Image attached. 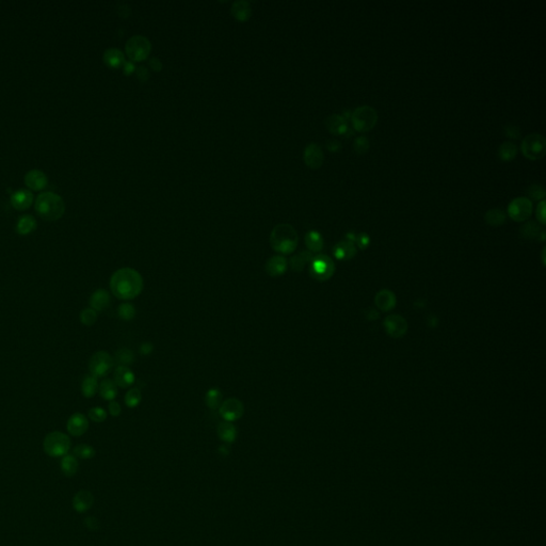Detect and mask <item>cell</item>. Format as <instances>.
<instances>
[{"label": "cell", "instance_id": "22", "mask_svg": "<svg viewBox=\"0 0 546 546\" xmlns=\"http://www.w3.org/2000/svg\"><path fill=\"white\" fill-rule=\"evenodd\" d=\"M33 202V194L28 190L16 191L11 196V204L17 210L28 209Z\"/></svg>", "mask_w": 546, "mask_h": 546}, {"label": "cell", "instance_id": "28", "mask_svg": "<svg viewBox=\"0 0 546 546\" xmlns=\"http://www.w3.org/2000/svg\"><path fill=\"white\" fill-rule=\"evenodd\" d=\"M518 155V147L516 144L512 142H504L501 143L498 148V157L501 161L504 162H510L513 160Z\"/></svg>", "mask_w": 546, "mask_h": 546}, {"label": "cell", "instance_id": "43", "mask_svg": "<svg viewBox=\"0 0 546 546\" xmlns=\"http://www.w3.org/2000/svg\"><path fill=\"white\" fill-rule=\"evenodd\" d=\"M80 321L82 325L84 326H93L94 323L96 322L97 320V311L94 310L93 308H85V309H82L81 313H80Z\"/></svg>", "mask_w": 546, "mask_h": 546}, {"label": "cell", "instance_id": "38", "mask_svg": "<svg viewBox=\"0 0 546 546\" xmlns=\"http://www.w3.org/2000/svg\"><path fill=\"white\" fill-rule=\"evenodd\" d=\"M73 452L76 458L81 459V460H90L94 458L96 454L95 449L92 446H90V445H87V444L77 445V446L74 448Z\"/></svg>", "mask_w": 546, "mask_h": 546}, {"label": "cell", "instance_id": "50", "mask_svg": "<svg viewBox=\"0 0 546 546\" xmlns=\"http://www.w3.org/2000/svg\"><path fill=\"white\" fill-rule=\"evenodd\" d=\"M327 149L331 153H338L342 149V147H341V143L339 141L332 139V140H329L327 142Z\"/></svg>", "mask_w": 546, "mask_h": 546}, {"label": "cell", "instance_id": "31", "mask_svg": "<svg viewBox=\"0 0 546 546\" xmlns=\"http://www.w3.org/2000/svg\"><path fill=\"white\" fill-rule=\"evenodd\" d=\"M311 260H313V255H311V253L308 251H303L299 253L298 255H295L294 257H292L291 262H289V266H291V268L294 271L300 272L304 269V267L308 263L311 262Z\"/></svg>", "mask_w": 546, "mask_h": 546}, {"label": "cell", "instance_id": "20", "mask_svg": "<svg viewBox=\"0 0 546 546\" xmlns=\"http://www.w3.org/2000/svg\"><path fill=\"white\" fill-rule=\"evenodd\" d=\"M26 185L32 190H41L47 185V177L40 170H31L25 175Z\"/></svg>", "mask_w": 546, "mask_h": 546}, {"label": "cell", "instance_id": "34", "mask_svg": "<svg viewBox=\"0 0 546 546\" xmlns=\"http://www.w3.org/2000/svg\"><path fill=\"white\" fill-rule=\"evenodd\" d=\"M104 61L110 68H119L124 63V54L118 48H109L104 53Z\"/></svg>", "mask_w": 546, "mask_h": 546}, {"label": "cell", "instance_id": "39", "mask_svg": "<svg viewBox=\"0 0 546 546\" xmlns=\"http://www.w3.org/2000/svg\"><path fill=\"white\" fill-rule=\"evenodd\" d=\"M142 400V393L138 387L130 388L125 395V405L130 408H137Z\"/></svg>", "mask_w": 546, "mask_h": 546}, {"label": "cell", "instance_id": "49", "mask_svg": "<svg viewBox=\"0 0 546 546\" xmlns=\"http://www.w3.org/2000/svg\"><path fill=\"white\" fill-rule=\"evenodd\" d=\"M108 411H109V414L111 416L113 417H118L120 416L121 412H122V408H121V405L119 403H117V401H110V404L108 406Z\"/></svg>", "mask_w": 546, "mask_h": 546}, {"label": "cell", "instance_id": "4", "mask_svg": "<svg viewBox=\"0 0 546 546\" xmlns=\"http://www.w3.org/2000/svg\"><path fill=\"white\" fill-rule=\"evenodd\" d=\"M378 119L377 110L367 105L355 108L350 116L352 128L361 133L372 130L378 123Z\"/></svg>", "mask_w": 546, "mask_h": 546}, {"label": "cell", "instance_id": "1", "mask_svg": "<svg viewBox=\"0 0 546 546\" xmlns=\"http://www.w3.org/2000/svg\"><path fill=\"white\" fill-rule=\"evenodd\" d=\"M143 277L135 269L121 268L110 278V288L112 294L120 300H132L143 291Z\"/></svg>", "mask_w": 546, "mask_h": 546}, {"label": "cell", "instance_id": "18", "mask_svg": "<svg viewBox=\"0 0 546 546\" xmlns=\"http://www.w3.org/2000/svg\"><path fill=\"white\" fill-rule=\"evenodd\" d=\"M113 381L121 388H128L136 381V376L129 367L117 366L113 376Z\"/></svg>", "mask_w": 546, "mask_h": 546}, {"label": "cell", "instance_id": "48", "mask_svg": "<svg viewBox=\"0 0 546 546\" xmlns=\"http://www.w3.org/2000/svg\"><path fill=\"white\" fill-rule=\"evenodd\" d=\"M355 239H356V242H358L359 248L362 249V250L366 249L367 247L369 246V243H370V238H369V236L367 235V234H365V233L360 234V235H359L358 237H356Z\"/></svg>", "mask_w": 546, "mask_h": 546}, {"label": "cell", "instance_id": "35", "mask_svg": "<svg viewBox=\"0 0 546 546\" xmlns=\"http://www.w3.org/2000/svg\"><path fill=\"white\" fill-rule=\"evenodd\" d=\"M205 403L210 410H219L220 406L223 403V395L219 388H210L205 395Z\"/></svg>", "mask_w": 546, "mask_h": 546}, {"label": "cell", "instance_id": "51", "mask_svg": "<svg viewBox=\"0 0 546 546\" xmlns=\"http://www.w3.org/2000/svg\"><path fill=\"white\" fill-rule=\"evenodd\" d=\"M153 350H154V346H153V343H151V342H144V343L141 344V347H140V352L143 355L151 354L153 352Z\"/></svg>", "mask_w": 546, "mask_h": 546}, {"label": "cell", "instance_id": "54", "mask_svg": "<svg viewBox=\"0 0 546 546\" xmlns=\"http://www.w3.org/2000/svg\"><path fill=\"white\" fill-rule=\"evenodd\" d=\"M219 452L222 453L223 455H226V454L229 453V448L226 447V445H223V446H221V447L219 448Z\"/></svg>", "mask_w": 546, "mask_h": 546}, {"label": "cell", "instance_id": "21", "mask_svg": "<svg viewBox=\"0 0 546 546\" xmlns=\"http://www.w3.org/2000/svg\"><path fill=\"white\" fill-rule=\"evenodd\" d=\"M333 252L337 260L348 261V260H351L356 254V248L352 241L344 240V241L338 242L336 246L334 247Z\"/></svg>", "mask_w": 546, "mask_h": 546}, {"label": "cell", "instance_id": "8", "mask_svg": "<svg viewBox=\"0 0 546 546\" xmlns=\"http://www.w3.org/2000/svg\"><path fill=\"white\" fill-rule=\"evenodd\" d=\"M151 42L143 36L131 37L125 46L126 53L130 60L143 61L146 60L151 52Z\"/></svg>", "mask_w": 546, "mask_h": 546}, {"label": "cell", "instance_id": "45", "mask_svg": "<svg viewBox=\"0 0 546 546\" xmlns=\"http://www.w3.org/2000/svg\"><path fill=\"white\" fill-rule=\"evenodd\" d=\"M504 132H505V135H506L507 138L513 139V140L520 139V137L522 135L521 129L518 126L513 125V124H507L504 127Z\"/></svg>", "mask_w": 546, "mask_h": 546}, {"label": "cell", "instance_id": "12", "mask_svg": "<svg viewBox=\"0 0 546 546\" xmlns=\"http://www.w3.org/2000/svg\"><path fill=\"white\" fill-rule=\"evenodd\" d=\"M303 160L309 169L318 170L321 168L323 161H325V155H323V151L319 144H308L303 153Z\"/></svg>", "mask_w": 546, "mask_h": 546}, {"label": "cell", "instance_id": "47", "mask_svg": "<svg viewBox=\"0 0 546 546\" xmlns=\"http://www.w3.org/2000/svg\"><path fill=\"white\" fill-rule=\"evenodd\" d=\"M84 526L90 531H97L99 529V522L94 516H88L84 520Z\"/></svg>", "mask_w": 546, "mask_h": 546}, {"label": "cell", "instance_id": "5", "mask_svg": "<svg viewBox=\"0 0 546 546\" xmlns=\"http://www.w3.org/2000/svg\"><path fill=\"white\" fill-rule=\"evenodd\" d=\"M44 451L52 458H59L68 454L71 449V439L68 434L60 431L48 433L43 442Z\"/></svg>", "mask_w": 546, "mask_h": 546}, {"label": "cell", "instance_id": "13", "mask_svg": "<svg viewBox=\"0 0 546 546\" xmlns=\"http://www.w3.org/2000/svg\"><path fill=\"white\" fill-rule=\"evenodd\" d=\"M384 328L392 337L399 338L404 336L408 330V322L399 315H391L385 318Z\"/></svg>", "mask_w": 546, "mask_h": 546}, {"label": "cell", "instance_id": "41", "mask_svg": "<svg viewBox=\"0 0 546 546\" xmlns=\"http://www.w3.org/2000/svg\"><path fill=\"white\" fill-rule=\"evenodd\" d=\"M118 315L122 320L130 321L136 317V307L131 303H122L118 308Z\"/></svg>", "mask_w": 546, "mask_h": 546}, {"label": "cell", "instance_id": "19", "mask_svg": "<svg viewBox=\"0 0 546 546\" xmlns=\"http://www.w3.org/2000/svg\"><path fill=\"white\" fill-rule=\"evenodd\" d=\"M111 297L105 289H97L90 298V306L96 311H103L110 306Z\"/></svg>", "mask_w": 546, "mask_h": 546}, {"label": "cell", "instance_id": "40", "mask_svg": "<svg viewBox=\"0 0 546 546\" xmlns=\"http://www.w3.org/2000/svg\"><path fill=\"white\" fill-rule=\"evenodd\" d=\"M526 194H527V198H529L531 202L532 200H543L546 196V191H545V188L540 185V184H533L531 186H529L527 188L526 190Z\"/></svg>", "mask_w": 546, "mask_h": 546}, {"label": "cell", "instance_id": "33", "mask_svg": "<svg viewBox=\"0 0 546 546\" xmlns=\"http://www.w3.org/2000/svg\"><path fill=\"white\" fill-rule=\"evenodd\" d=\"M232 13L236 19L240 21H246L251 16V8L250 4L247 2H236L233 4Z\"/></svg>", "mask_w": 546, "mask_h": 546}, {"label": "cell", "instance_id": "6", "mask_svg": "<svg viewBox=\"0 0 546 546\" xmlns=\"http://www.w3.org/2000/svg\"><path fill=\"white\" fill-rule=\"evenodd\" d=\"M521 151L524 157L531 161L542 159L546 154V140L541 133L533 132L522 140Z\"/></svg>", "mask_w": 546, "mask_h": 546}, {"label": "cell", "instance_id": "42", "mask_svg": "<svg viewBox=\"0 0 546 546\" xmlns=\"http://www.w3.org/2000/svg\"><path fill=\"white\" fill-rule=\"evenodd\" d=\"M353 149H354V152L359 155L367 154L370 149L369 139L365 136L356 137L353 142Z\"/></svg>", "mask_w": 546, "mask_h": 546}, {"label": "cell", "instance_id": "46", "mask_svg": "<svg viewBox=\"0 0 546 546\" xmlns=\"http://www.w3.org/2000/svg\"><path fill=\"white\" fill-rule=\"evenodd\" d=\"M545 206H546L545 199L540 200L538 206H537V210H536L537 219H538V221L540 222L542 225L545 224Z\"/></svg>", "mask_w": 546, "mask_h": 546}, {"label": "cell", "instance_id": "25", "mask_svg": "<svg viewBox=\"0 0 546 546\" xmlns=\"http://www.w3.org/2000/svg\"><path fill=\"white\" fill-rule=\"evenodd\" d=\"M98 393L104 400L113 401L118 396V385L111 379H105L98 385Z\"/></svg>", "mask_w": 546, "mask_h": 546}, {"label": "cell", "instance_id": "2", "mask_svg": "<svg viewBox=\"0 0 546 546\" xmlns=\"http://www.w3.org/2000/svg\"><path fill=\"white\" fill-rule=\"evenodd\" d=\"M271 248L281 255L292 254L298 247L299 236L297 231L287 223L277 224L272 229L270 237Z\"/></svg>", "mask_w": 546, "mask_h": 546}, {"label": "cell", "instance_id": "52", "mask_svg": "<svg viewBox=\"0 0 546 546\" xmlns=\"http://www.w3.org/2000/svg\"><path fill=\"white\" fill-rule=\"evenodd\" d=\"M133 71H135V65L132 64V62H124V73L126 75L131 74Z\"/></svg>", "mask_w": 546, "mask_h": 546}, {"label": "cell", "instance_id": "24", "mask_svg": "<svg viewBox=\"0 0 546 546\" xmlns=\"http://www.w3.org/2000/svg\"><path fill=\"white\" fill-rule=\"evenodd\" d=\"M376 305L383 311H389L393 309L396 305V298L395 295L389 291H381L379 292L375 298Z\"/></svg>", "mask_w": 546, "mask_h": 546}, {"label": "cell", "instance_id": "53", "mask_svg": "<svg viewBox=\"0 0 546 546\" xmlns=\"http://www.w3.org/2000/svg\"><path fill=\"white\" fill-rule=\"evenodd\" d=\"M150 64H151V66H152V69H154L155 71H160L161 66H162L161 63H160V61H159V59H156V58L152 59L151 62H150Z\"/></svg>", "mask_w": 546, "mask_h": 546}, {"label": "cell", "instance_id": "36", "mask_svg": "<svg viewBox=\"0 0 546 546\" xmlns=\"http://www.w3.org/2000/svg\"><path fill=\"white\" fill-rule=\"evenodd\" d=\"M98 381L97 378L92 375L85 376L81 383V393L85 398H92L98 392Z\"/></svg>", "mask_w": 546, "mask_h": 546}, {"label": "cell", "instance_id": "37", "mask_svg": "<svg viewBox=\"0 0 546 546\" xmlns=\"http://www.w3.org/2000/svg\"><path fill=\"white\" fill-rule=\"evenodd\" d=\"M113 360L118 366L128 367L135 362V354H133V352L127 348H122L117 351Z\"/></svg>", "mask_w": 546, "mask_h": 546}, {"label": "cell", "instance_id": "15", "mask_svg": "<svg viewBox=\"0 0 546 546\" xmlns=\"http://www.w3.org/2000/svg\"><path fill=\"white\" fill-rule=\"evenodd\" d=\"M66 429L73 437H81L89 429V420L82 413H74L66 423Z\"/></svg>", "mask_w": 546, "mask_h": 546}, {"label": "cell", "instance_id": "30", "mask_svg": "<svg viewBox=\"0 0 546 546\" xmlns=\"http://www.w3.org/2000/svg\"><path fill=\"white\" fill-rule=\"evenodd\" d=\"M36 228H37V221L32 216H29V215L20 217L16 225V232L21 236L29 235V234L32 233Z\"/></svg>", "mask_w": 546, "mask_h": 546}, {"label": "cell", "instance_id": "17", "mask_svg": "<svg viewBox=\"0 0 546 546\" xmlns=\"http://www.w3.org/2000/svg\"><path fill=\"white\" fill-rule=\"evenodd\" d=\"M288 262L283 255H274L266 263L265 269L267 274L271 277H277L284 274L287 270Z\"/></svg>", "mask_w": 546, "mask_h": 546}, {"label": "cell", "instance_id": "7", "mask_svg": "<svg viewBox=\"0 0 546 546\" xmlns=\"http://www.w3.org/2000/svg\"><path fill=\"white\" fill-rule=\"evenodd\" d=\"M334 271H335V265L327 255H317L310 262V275L317 281L323 282L329 280L334 274Z\"/></svg>", "mask_w": 546, "mask_h": 546}, {"label": "cell", "instance_id": "44", "mask_svg": "<svg viewBox=\"0 0 546 546\" xmlns=\"http://www.w3.org/2000/svg\"><path fill=\"white\" fill-rule=\"evenodd\" d=\"M89 418H90L94 422H104L107 419V411L100 407L92 408L89 411Z\"/></svg>", "mask_w": 546, "mask_h": 546}, {"label": "cell", "instance_id": "11", "mask_svg": "<svg viewBox=\"0 0 546 546\" xmlns=\"http://www.w3.org/2000/svg\"><path fill=\"white\" fill-rule=\"evenodd\" d=\"M219 413L224 421L233 422L240 419L244 413V407L237 398H228L222 403L219 408Z\"/></svg>", "mask_w": 546, "mask_h": 546}, {"label": "cell", "instance_id": "23", "mask_svg": "<svg viewBox=\"0 0 546 546\" xmlns=\"http://www.w3.org/2000/svg\"><path fill=\"white\" fill-rule=\"evenodd\" d=\"M217 433L220 440L226 444H232L237 439V428L235 427V425H233V422H220L217 428Z\"/></svg>", "mask_w": 546, "mask_h": 546}, {"label": "cell", "instance_id": "29", "mask_svg": "<svg viewBox=\"0 0 546 546\" xmlns=\"http://www.w3.org/2000/svg\"><path fill=\"white\" fill-rule=\"evenodd\" d=\"M521 234L526 239H536L541 236L542 240H544V231L534 221H529L524 224L521 228Z\"/></svg>", "mask_w": 546, "mask_h": 546}, {"label": "cell", "instance_id": "26", "mask_svg": "<svg viewBox=\"0 0 546 546\" xmlns=\"http://www.w3.org/2000/svg\"><path fill=\"white\" fill-rule=\"evenodd\" d=\"M60 467H61V471H62L64 476L72 478L77 474L78 467H79V463H78L77 458L74 454H69L68 453V454H65L62 458L61 463H60Z\"/></svg>", "mask_w": 546, "mask_h": 546}, {"label": "cell", "instance_id": "32", "mask_svg": "<svg viewBox=\"0 0 546 546\" xmlns=\"http://www.w3.org/2000/svg\"><path fill=\"white\" fill-rule=\"evenodd\" d=\"M305 244L310 252L318 253L323 248V239L317 231H309L305 235Z\"/></svg>", "mask_w": 546, "mask_h": 546}, {"label": "cell", "instance_id": "3", "mask_svg": "<svg viewBox=\"0 0 546 546\" xmlns=\"http://www.w3.org/2000/svg\"><path fill=\"white\" fill-rule=\"evenodd\" d=\"M36 210L42 219L55 221L63 216L65 205L60 195L53 192H43L36 199Z\"/></svg>", "mask_w": 546, "mask_h": 546}, {"label": "cell", "instance_id": "27", "mask_svg": "<svg viewBox=\"0 0 546 546\" xmlns=\"http://www.w3.org/2000/svg\"><path fill=\"white\" fill-rule=\"evenodd\" d=\"M485 223L491 226H500L505 224L507 220V214L500 208H492L487 210L484 215Z\"/></svg>", "mask_w": 546, "mask_h": 546}, {"label": "cell", "instance_id": "9", "mask_svg": "<svg viewBox=\"0 0 546 546\" xmlns=\"http://www.w3.org/2000/svg\"><path fill=\"white\" fill-rule=\"evenodd\" d=\"M113 365L114 360L112 356L106 351H98L91 356L90 362H89V369L93 377L103 378L111 371Z\"/></svg>", "mask_w": 546, "mask_h": 546}, {"label": "cell", "instance_id": "14", "mask_svg": "<svg viewBox=\"0 0 546 546\" xmlns=\"http://www.w3.org/2000/svg\"><path fill=\"white\" fill-rule=\"evenodd\" d=\"M326 127L334 136H347L349 133L348 121L343 116L331 114L326 119Z\"/></svg>", "mask_w": 546, "mask_h": 546}, {"label": "cell", "instance_id": "10", "mask_svg": "<svg viewBox=\"0 0 546 546\" xmlns=\"http://www.w3.org/2000/svg\"><path fill=\"white\" fill-rule=\"evenodd\" d=\"M532 202L526 196L513 198L508 205V216L515 222H524L532 214Z\"/></svg>", "mask_w": 546, "mask_h": 546}, {"label": "cell", "instance_id": "16", "mask_svg": "<svg viewBox=\"0 0 546 546\" xmlns=\"http://www.w3.org/2000/svg\"><path fill=\"white\" fill-rule=\"evenodd\" d=\"M94 504V496L93 494L88 491V490H80L78 491L72 500L73 508L78 513H83V512L90 510Z\"/></svg>", "mask_w": 546, "mask_h": 546}]
</instances>
